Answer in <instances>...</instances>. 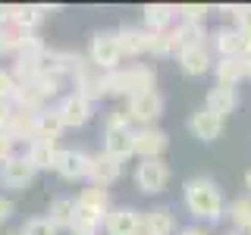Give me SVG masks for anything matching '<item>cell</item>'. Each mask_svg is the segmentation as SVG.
Listing matches in <instances>:
<instances>
[{"mask_svg": "<svg viewBox=\"0 0 251 235\" xmlns=\"http://www.w3.org/2000/svg\"><path fill=\"white\" fill-rule=\"evenodd\" d=\"M182 201L185 210L201 223H220L226 216V201L220 185L210 176H195L182 185Z\"/></svg>", "mask_w": 251, "mask_h": 235, "instance_id": "cell-1", "label": "cell"}, {"mask_svg": "<svg viewBox=\"0 0 251 235\" xmlns=\"http://www.w3.org/2000/svg\"><path fill=\"white\" fill-rule=\"evenodd\" d=\"M157 88V69L151 63H123L113 72H104V91L107 97H135L141 91Z\"/></svg>", "mask_w": 251, "mask_h": 235, "instance_id": "cell-2", "label": "cell"}, {"mask_svg": "<svg viewBox=\"0 0 251 235\" xmlns=\"http://www.w3.org/2000/svg\"><path fill=\"white\" fill-rule=\"evenodd\" d=\"M85 57H88V63L98 72H113V69H120L123 66V50H120V41H116V31H94Z\"/></svg>", "mask_w": 251, "mask_h": 235, "instance_id": "cell-3", "label": "cell"}, {"mask_svg": "<svg viewBox=\"0 0 251 235\" xmlns=\"http://www.w3.org/2000/svg\"><path fill=\"white\" fill-rule=\"evenodd\" d=\"M163 110H167V100H163L160 91H141L135 97L126 100V113H129L132 125H157V119L163 116Z\"/></svg>", "mask_w": 251, "mask_h": 235, "instance_id": "cell-4", "label": "cell"}, {"mask_svg": "<svg viewBox=\"0 0 251 235\" xmlns=\"http://www.w3.org/2000/svg\"><path fill=\"white\" fill-rule=\"evenodd\" d=\"M167 147H170V135L160 125H135L132 129V157H138V160L163 157Z\"/></svg>", "mask_w": 251, "mask_h": 235, "instance_id": "cell-5", "label": "cell"}, {"mask_svg": "<svg viewBox=\"0 0 251 235\" xmlns=\"http://www.w3.org/2000/svg\"><path fill=\"white\" fill-rule=\"evenodd\" d=\"M170 163L163 157H154V160H138L135 166V188L141 194H160L167 191L170 185Z\"/></svg>", "mask_w": 251, "mask_h": 235, "instance_id": "cell-6", "label": "cell"}, {"mask_svg": "<svg viewBox=\"0 0 251 235\" xmlns=\"http://www.w3.org/2000/svg\"><path fill=\"white\" fill-rule=\"evenodd\" d=\"M53 110H57L63 129H82V125H88L91 116H94V104H91V100H85L82 94H75V91L63 94Z\"/></svg>", "mask_w": 251, "mask_h": 235, "instance_id": "cell-7", "label": "cell"}, {"mask_svg": "<svg viewBox=\"0 0 251 235\" xmlns=\"http://www.w3.org/2000/svg\"><path fill=\"white\" fill-rule=\"evenodd\" d=\"M35 166L25 160V154H13L10 160L0 163V188H10V191H25L35 182Z\"/></svg>", "mask_w": 251, "mask_h": 235, "instance_id": "cell-8", "label": "cell"}, {"mask_svg": "<svg viewBox=\"0 0 251 235\" xmlns=\"http://www.w3.org/2000/svg\"><path fill=\"white\" fill-rule=\"evenodd\" d=\"M141 223H145V210L120 204L113 207L104 219V235H141Z\"/></svg>", "mask_w": 251, "mask_h": 235, "instance_id": "cell-9", "label": "cell"}, {"mask_svg": "<svg viewBox=\"0 0 251 235\" xmlns=\"http://www.w3.org/2000/svg\"><path fill=\"white\" fill-rule=\"evenodd\" d=\"M91 169V154L75 151V147H60L57 160H53V172L66 182H78V179H88Z\"/></svg>", "mask_w": 251, "mask_h": 235, "instance_id": "cell-10", "label": "cell"}, {"mask_svg": "<svg viewBox=\"0 0 251 235\" xmlns=\"http://www.w3.org/2000/svg\"><path fill=\"white\" fill-rule=\"evenodd\" d=\"M245 41H248V35L245 31H239L235 25H220L210 31V50L217 53V60L220 57H242L245 60Z\"/></svg>", "mask_w": 251, "mask_h": 235, "instance_id": "cell-11", "label": "cell"}, {"mask_svg": "<svg viewBox=\"0 0 251 235\" xmlns=\"http://www.w3.org/2000/svg\"><path fill=\"white\" fill-rule=\"evenodd\" d=\"M176 60H179L182 75H188V78H201L204 72H210V69H214V50H210V44L182 47V50L176 53Z\"/></svg>", "mask_w": 251, "mask_h": 235, "instance_id": "cell-12", "label": "cell"}, {"mask_svg": "<svg viewBox=\"0 0 251 235\" xmlns=\"http://www.w3.org/2000/svg\"><path fill=\"white\" fill-rule=\"evenodd\" d=\"M120 176H123V160H116V157H110V154H91V169H88V182L94 188H107L110 191V185H116L120 182Z\"/></svg>", "mask_w": 251, "mask_h": 235, "instance_id": "cell-13", "label": "cell"}, {"mask_svg": "<svg viewBox=\"0 0 251 235\" xmlns=\"http://www.w3.org/2000/svg\"><path fill=\"white\" fill-rule=\"evenodd\" d=\"M116 41H120L123 60H138V57H148L151 31L145 25H120L116 28Z\"/></svg>", "mask_w": 251, "mask_h": 235, "instance_id": "cell-14", "label": "cell"}, {"mask_svg": "<svg viewBox=\"0 0 251 235\" xmlns=\"http://www.w3.org/2000/svg\"><path fill=\"white\" fill-rule=\"evenodd\" d=\"M223 125H226V119H220V116L210 113L207 107H198L192 116H188V132H192V138H198V141H217L223 135Z\"/></svg>", "mask_w": 251, "mask_h": 235, "instance_id": "cell-15", "label": "cell"}, {"mask_svg": "<svg viewBox=\"0 0 251 235\" xmlns=\"http://www.w3.org/2000/svg\"><path fill=\"white\" fill-rule=\"evenodd\" d=\"M57 6H44V3H16L10 6V22L19 31H25V35H35L38 22L44 19L47 13H53Z\"/></svg>", "mask_w": 251, "mask_h": 235, "instance_id": "cell-16", "label": "cell"}, {"mask_svg": "<svg viewBox=\"0 0 251 235\" xmlns=\"http://www.w3.org/2000/svg\"><path fill=\"white\" fill-rule=\"evenodd\" d=\"M239 104H242L239 88H226V85H214V88L207 91V97H204V107H207L210 113H217L220 119H226L229 113H235Z\"/></svg>", "mask_w": 251, "mask_h": 235, "instance_id": "cell-17", "label": "cell"}, {"mask_svg": "<svg viewBox=\"0 0 251 235\" xmlns=\"http://www.w3.org/2000/svg\"><path fill=\"white\" fill-rule=\"evenodd\" d=\"M141 235H176V213L160 204V207L145 210V223H141Z\"/></svg>", "mask_w": 251, "mask_h": 235, "instance_id": "cell-18", "label": "cell"}, {"mask_svg": "<svg viewBox=\"0 0 251 235\" xmlns=\"http://www.w3.org/2000/svg\"><path fill=\"white\" fill-rule=\"evenodd\" d=\"M210 72L217 75V85H226V88H239L245 78V60L242 57H220L214 60V69Z\"/></svg>", "mask_w": 251, "mask_h": 235, "instance_id": "cell-19", "label": "cell"}, {"mask_svg": "<svg viewBox=\"0 0 251 235\" xmlns=\"http://www.w3.org/2000/svg\"><path fill=\"white\" fill-rule=\"evenodd\" d=\"M57 141H47V138H35L25 144V160L35 166V172L41 169H53V160H57Z\"/></svg>", "mask_w": 251, "mask_h": 235, "instance_id": "cell-20", "label": "cell"}, {"mask_svg": "<svg viewBox=\"0 0 251 235\" xmlns=\"http://www.w3.org/2000/svg\"><path fill=\"white\" fill-rule=\"evenodd\" d=\"M170 35H173V44H176V53L182 50V47H195V44L210 41V31L204 25H198V22H179L176 19V25L170 28Z\"/></svg>", "mask_w": 251, "mask_h": 235, "instance_id": "cell-21", "label": "cell"}, {"mask_svg": "<svg viewBox=\"0 0 251 235\" xmlns=\"http://www.w3.org/2000/svg\"><path fill=\"white\" fill-rule=\"evenodd\" d=\"M141 16H145V28L148 31H170L173 25H176V6L173 3H148L145 10H141Z\"/></svg>", "mask_w": 251, "mask_h": 235, "instance_id": "cell-22", "label": "cell"}, {"mask_svg": "<svg viewBox=\"0 0 251 235\" xmlns=\"http://www.w3.org/2000/svg\"><path fill=\"white\" fill-rule=\"evenodd\" d=\"M6 135L13 141H35L38 138V113H28V110H13V119L6 125Z\"/></svg>", "mask_w": 251, "mask_h": 235, "instance_id": "cell-23", "label": "cell"}, {"mask_svg": "<svg viewBox=\"0 0 251 235\" xmlns=\"http://www.w3.org/2000/svg\"><path fill=\"white\" fill-rule=\"evenodd\" d=\"M104 154L116 160L132 157V129H104Z\"/></svg>", "mask_w": 251, "mask_h": 235, "instance_id": "cell-24", "label": "cell"}, {"mask_svg": "<svg viewBox=\"0 0 251 235\" xmlns=\"http://www.w3.org/2000/svg\"><path fill=\"white\" fill-rule=\"evenodd\" d=\"M104 229V216L94 213V210L75 204V213H73V223H69V232L73 235H98Z\"/></svg>", "mask_w": 251, "mask_h": 235, "instance_id": "cell-25", "label": "cell"}, {"mask_svg": "<svg viewBox=\"0 0 251 235\" xmlns=\"http://www.w3.org/2000/svg\"><path fill=\"white\" fill-rule=\"evenodd\" d=\"M75 204H82V207H88V210H94V213H100L107 219V213L113 210V198H110V191L107 188H82L78 191V198H75Z\"/></svg>", "mask_w": 251, "mask_h": 235, "instance_id": "cell-26", "label": "cell"}, {"mask_svg": "<svg viewBox=\"0 0 251 235\" xmlns=\"http://www.w3.org/2000/svg\"><path fill=\"white\" fill-rule=\"evenodd\" d=\"M226 216H229L232 229H239V232L248 235V229H251V198H248V194H242V198L229 201V207H226Z\"/></svg>", "mask_w": 251, "mask_h": 235, "instance_id": "cell-27", "label": "cell"}, {"mask_svg": "<svg viewBox=\"0 0 251 235\" xmlns=\"http://www.w3.org/2000/svg\"><path fill=\"white\" fill-rule=\"evenodd\" d=\"M73 213H75V198H53L44 216L50 219L57 229H69V223H73Z\"/></svg>", "mask_w": 251, "mask_h": 235, "instance_id": "cell-28", "label": "cell"}, {"mask_svg": "<svg viewBox=\"0 0 251 235\" xmlns=\"http://www.w3.org/2000/svg\"><path fill=\"white\" fill-rule=\"evenodd\" d=\"M63 135V122H60V116H57V110L53 107H47L38 113V138H47V141H57Z\"/></svg>", "mask_w": 251, "mask_h": 235, "instance_id": "cell-29", "label": "cell"}, {"mask_svg": "<svg viewBox=\"0 0 251 235\" xmlns=\"http://www.w3.org/2000/svg\"><path fill=\"white\" fill-rule=\"evenodd\" d=\"M148 57L154 60H167V57H176V44H173V35L170 31H151V44H148Z\"/></svg>", "mask_w": 251, "mask_h": 235, "instance_id": "cell-30", "label": "cell"}, {"mask_svg": "<svg viewBox=\"0 0 251 235\" xmlns=\"http://www.w3.org/2000/svg\"><path fill=\"white\" fill-rule=\"evenodd\" d=\"M223 16H229L232 25L239 31H245V35H251V3H232V6H217Z\"/></svg>", "mask_w": 251, "mask_h": 235, "instance_id": "cell-31", "label": "cell"}, {"mask_svg": "<svg viewBox=\"0 0 251 235\" xmlns=\"http://www.w3.org/2000/svg\"><path fill=\"white\" fill-rule=\"evenodd\" d=\"M44 53H47V44L41 41V38H38V35H25V38H22V44H19V50H16V60H35V63H41Z\"/></svg>", "mask_w": 251, "mask_h": 235, "instance_id": "cell-32", "label": "cell"}, {"mask_svg": "<svg viewBox=\"0 0 251 235\" xmlns=\"http://www.w3.org/2000/svg\"><path fill=\"white\" fill-rule=\"evenodd\" d=\"M22 38H25V31H19L13 22H10V25H0V57H6V53H13V57H16Z\"/></svg>", "mask_w": 251, "mask_h": 235, "instance_id": "cell-33", "label": "cell"}, {"mask_svg": "<svg viewBox=\"0 0 251 235\" xmlns=\"http://www.w3.org/2000/svg\"><path fill=\"white\" fill-rule=\"evenodd\" d=\"M10 72L16 78V85H31L38 75H41V63H35V60H16Z\"/></svg>", "mask_w": 251, "mask_h": 235, "instance_id": "cell-34", "label": "cell"}, {"mask_svg": "<svg viewBox=\"0 0 251 235\" xmlns=\"http://www.w3.org/2000/svg\"><path fill=\"white\" fill-rule=\"evenodd\" d=\"M210 10H214V6H207V3H179L176 6V19L179 22H198V25H204V19H207Z\"/></svg>", "mask_w": 251, "mask_h": 235, "instance_id": "cell-35", "label": "cell"}, {"mask_svg": "<svg viewBox=\"0 0 251 235\" xmlns=\"http://www.w3.org/2000/svg\"><path fill=\"white\" fill-rule=\"evenodd\" d=\"M19 235H60V229L47 216H31V219H25V226L19 229Z\"/></svg>", "mask_w": 251, "mask_h": 235, "instance_id": "cell-36", "label": "cell"}, {"mask_svg": "<svg viewBox=\"0 0 251 235\" xmlns=\"http://www.w3.org/2000/svg\"><path fill=\"white\" fill-rule=\"evenodd\" d=\"M31 85H35V88L44 94V100H50V97H57V94H60L63 78H60V75H53V72H44V69H41V75H38Z\"/></svg>", "mask_w": 251, "mask_h": 235, "instance_id": "cell-37", "label": "cell"}, {"mask_svg": "<svg viewBox=\"0 0 251 235\" xmlns=\"http://www.w3.org/2000/svg\"><path fill=\"white\" fill-rule=\"evenodd\" d=\"M104 129H135V125H132V119H129V113H126V110H110V113L104 116Z\"/></svg>", "mask_w": 251, "mask_h": 235, "instance_id": "cell-38", "label": "cell"}, {"mask_svg": "<svg viewBox=\"0 0 251 235\" xmlns=\"http://www.w3.org/2000/svg\"><path fill=\"white\" fill-rule=\"evenodd\" d=\"M16 94V78L10 69H0V104H10Z\"/></svg>", "mask_w": 251, "mask_h": 235, "instance_id": "cell-39", "label": "cell"}, {"mask_svg": "<svg viewBox=\"0 0 251 235\" xmlns=\"http://www.w3.org/2000/svg\"><path fill=\"white\" fill-rule=\"evenodd\" d=\"M16 154V141L6 135V132H0V163L3 160H10V157Z\"/></svg>", "mask_w": 251, "mask_h": 235, "instance_id": "cell-40", "label": "cell"}, {"mask_svg": "<svg viewBox=\"0 0 251 235\" xmlns=\"http://www.w3.org/2000/svg\"><path fill=\"white\" fill-rule=\"evenodd\" d=\"M16 213V204L10 201V198H6V194H0V226H3L6 223V219H10Z\"/></svg>", "mask_w": 251, "mask_h": 235, "instance_id": "cell-41", "label": "cell"}, {"mask_svg": "<svg viewBox=\"0 0 251 235\" xmlns=\"http://www.w3.org/2000/svg\"><path fill=\"white\" fill-rule=\"evenodd\" d=\"M10 119H13V104H0V132H6Z\"/></svg>", "mask_w": 251, "mask_h": 235, "instance_id": "cell-42", "label": "cell"}, {"mask_svg": "<svg viewBox=\"0 0 251 235\" xmlns=\"http://www.w3.org/2000/svg\"><path fill=\"white\" fill-rule=\"evenodd\" d=\"M176 235H207L201 226H185V229H176Z\"/></svg>", "mask_w": 251, "mask_h": 235, "instance_id": "cell-43", "label": "cell"}, {"mask_svg": "<svg viewBox=\"0 0 251 235\" xmlns=\"http://www.w3.org/2000/svg\"><path fill=\"white\" fill-rule=\"evenodd\" d=\"M0 25H10V6L0 3Z\"/></svg>", "mask_w": 251, "mask_h": 235, "instance_id": "cell-44", "label": "cell"}, {"mask_svg": "<svg viewBox=\"0 0 251 235\" xmlns=\"http://www.w3.org/2000/svg\"><path fill=\"white\" fill-rule=\"evenodd\" d=\"M245 188H248V198H251V166H248V172H245Z\"/></svg>", "mask_w": 251, "mask_h": 235, "instance_id": "cell-45", "label": "cell"}, {"mask_svg": "<svg viewBox=\"0 0 251 235\" xmlns=\"http://www.w3.org/2000/svg\"><path fill=\"white\" fill-rule=\"evenodd\" d=\"M245 78H248V82H251V57L245 60Z\"/></svg>", "mask_w": 251, "mask_h": 235, "instance_id": "cell-46", "label": "cell"}, {"mask_svg": "<svg viewBox=\"0 0 251 235\" xmlns=\"http://www.w3.org/2000/svg\"><path fill=\"white\" fill-rule=\"evenodd\" d=\"M223 235H245V232H239V229H229V232H223Z\"/></svg>", "mask_w": 251, "mask_h": 235, "instance_id": "cell-47", "label": "cell"}, {"mask_svg": "<svg viewBox=\"0 0 251 235\" xmlns=\"http://www.w3.org/2000/svg\"><path fill=\"white\" fill-rule=\"evenodd\" d=\"M10 235H19V232H10Z\"/></svg>", "mask_w": 251, "mask_h": 235, "instance_id": "cell-48", "label": "cell"}, {"mask_svg": "<svg viewBox=\"0 0 251 235\" xmlns=\"http://www.w3.org/2000/svg\"><path fill=\"white\" fill-rule=\"evenodd\" d=\"M248 235H251V229H248Z\"/></svg>", "mask_w": 251, "mask_h": 235, "instance_id": "cell-49", "label": "cell"}]
</instances>
